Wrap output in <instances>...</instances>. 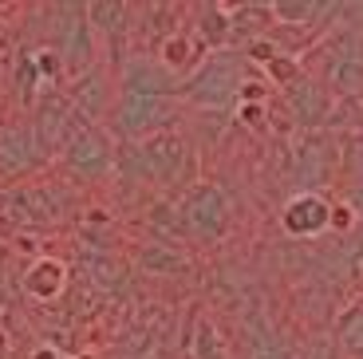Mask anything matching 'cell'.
I'll use <instances>...</instances> for the list:
<instances>
[{"label": "cell", "mask_w": 363, "mask_h": 359, "mask_svg": "<svg viewBox=\"0 0 363 359\" xmlns=\"http://www.w3.org/2000/svg\"><path fill=\"white\" fill-rule=\"evenodd\" d=\"M174 229L194 241H221L233 229V201L218 182H190L174 206Z\"/></svg>", "instance_id": "1"}, {"label": "cell", "mask_w": 363, "mask_h": 359, "mask_svg": "<svg viewBox=\"0 0 363 359\" xmlns=\"http://www.w3.org/2000/svg\"><path fill=\"white\" fill-rule=\"evenodd\" d=\"M130 158H135V170L143 182H155V186H190L194 178V146L178 135V131H162L155 138H143V143L130 146Z\"/></svg>", "instance_id": "2"}, {"label": "cell", "mask_w": 363, "mask_h": 359, "mask_svg": "<svg viewBox=\"0 0 363 359\" xmlns=\"http://www.w3.org/2000/svg\"><path fill=\"white\" fill-rule=\"evenodd\" d=\"M241 79H245L241 55L237 52H209L206 60H201L198 72L182 79L178 99L182 103H198V107H225L229 99H237Z\"/></svg>", "instance_id": "3"}, {"label": "cell", "mask_w": 363, "mask_h": 359, "mask_svg": "<svg viewBox=\"0 0 363 359\" xmlns=\"http://www.w3.org/2000/svg\"><path fill=\"white\" fill-rule=\"evenodd\" d=\"M178 111V95H118V103L111 107V118L127 143H143V138H155L162 131H174Z\"/></svg>", "instance_id": "4"}, {"label": "cell", "mask_w": 363, "mask_h": 359, "mask_svg": "<svg viewBox=\"0 0 363 359\" xmlns=\"http://www.w3.org/2000/svg\"><path fill=\"white\" fill-rule=\"evenodd\" d=\"M60 162H64V170L72 174L75 182H103L111 170H115V138L103 131V126H83L79 135L60 150Z\"/></svg>", "instance_id": "5"}, {"label": "cell", "mask_w": 363, "mask_h": 359, "mask_svg": "<svg viewBox=\"0 0 363 359\" xmlns=\"http://www.w3.org/2000/svg\"><path fill=\"white\" fill-rule=\"evenodd\" d=\"M83 126H91V123H83L79 111H75L72 103H67V95H60V91H48L44 99L36 103L32 135H36V143L44 154H60Z\"/></svg>", "instance_id": "6"}, {"label": "cell", "mask_w": 363, "mask_h": 359, "mask_svg": "<svg viewBox=\"0 0 363 359\" xmlns=\"http://www.w3.org/2000/svg\"><path fill=\"white\" fill-rule=\"evenodd\" d=\"M281 229L289 237H320L324 229H332V206H328V198L316 194V189L292 194L281 209Z\"/></svg>", "instance_id": "7"}, {"label": "cell", "mask_w": 363, "mask_h": 359, "mask_svg": "<svg viewBox=\"0 0 363 359\" xmlns=\"http://www.w3.org/2000/svg\"><path fill=\"white\" fill-rule=\"evenodd\" d=\"M40 162H44V150L32 135V123L0 126V174L4 178H20V174L36 170Z\"/></svg>", "instance_id": "8"}, {"label": "cell", "mask_w": 363, "mask_h": 359, "mask_svg": "<svg viewBox=\"0 0 363 359\" xmlns=\"http://www.w3.org/2000/svg\"><path fill=\"white\" fill-rule=\"evenodd\" d=\"M284 103H289L292 118H296L300 126H320L332 115V95H328V87L320 79H312L308 67H304V75H300L292 87H284Z\"/></svg>", "instance_id": "9"}, {"label": "cell", "mask_w": 363, "mask_h": 359, "mask_svg": "<svg viewBox=\"0 0 363 359\" xmlns=\"http://www.w3.org/2000/svg\"><path fill=\"white\" fill-rule=\"evenodd\" d=\"M201 60H206V48H201V40L194 36V32H186V28H174L170 36H162V44H158V63H162L178 83L198 72Z\"/></svg>", "instance_id": "10"}, {"label": "cell", "mask_w": 363, "mask_h": 359, "mask_svg": "<svg viewBox=\"0 0 363 359\" xmlns=\"http://www.w3.org/2000/svg\"><path fill=\"white\" fill-rule=\"evenodd\" d=\"M178 91H182V83L158 60L135 55L123 67V95H178Z\"/></svg>", "instance_id": "11"}, {"label": "cell", "mask_w": 363, "mask_h": 359, "mask_svg": "<svg viewBox=\"0 0 363 359\" xmlns=\"http://www.w3.org/2000/svg\"><path fill=\"white\" fill-rule=\"evenodd\" d=\"M194 36L206 52H229L233 44V4H198L194 9Z\"/></svg>", "instance_id": "12"}, {"label": "cell", "mask_w": 363, "mask_h": 359, "mask_svg": "<svg viewBox=\"0 0 363 359\" xmlns=\"http://www.w3.org/2000/svg\"><path fill=\"white\" fill-rule=\"evenodd\" d=\"M138 265H143L146 272H155V277H182V272L194 269V260L170 241H146L143 249H138Z\"/></svg>", "instance_id": "13"}, {"label": "cell", "mask_w": 363, "mask_h": 359, "mask_svg": "<svg viewBox=\"0 0 363 359\" xmlns=\"http://www.w3.org/2000/svg\"><path fill=\"white\" fill-rule=\"evenodd\" d=\"M28 292L36 300H52L60 288H64V265L60 260H52V257H40L32 269H28Z\"/></svg>", "instance_id": "14"}, {"label": "cell", "mask_w": 363, "mask_h": 359, "mask_svg": "<svg viewBox=\"0 0 363 359\" xmlns=\"http://www.w3.org/2000/svg\"><path fill=\"white\" fill-rule=\"evenodd\" d=\"M336 340H340V351H344L347 359H363V300L340 316Z\"/></svg>", "instance_id": "15"}, {"label": "cell", "mask_w": 363, "mask_h": 359, "mask_svg": "<svg viewBox=\"0 0 363 359\" xmlns=\"http://www.w3.org/2000/svg\"><path fill=\"white\" fill-rule=\"evenodd\" d=\"M264 111H269V103H241L237 118H241V126H264Z\"/></svg>", "instance_id": "16"}, {"label": "cell", "mask_w": 363, "mask_h": 359, "mask_svg": "<svg viewBox=\"0 0 363 359\" xmlns=\"http://www.w3.org/2000/svg\"><path fill=\"white\" fill-rule=\"evenodd\" d=\"M344 209L347 214H355L363 221V182H352V186H344Z\"/></svg>", "instance_id": "17"}, {"label": "cell", "mask_w": 363, "mask_h": 359, "mask_svg": "<svg viewBox=\"0 0 363 359\" xmlns=\"http://www.w3.org/2000/svg\"><path fill=\"white\" fill-rule=\"evenodd\" d=\"M352 269H355V277L363 280V241H359V249H355V265H352Z\"/></svg>", "instance_id": "18"}]
</instances>
